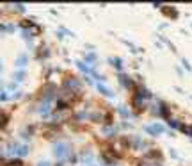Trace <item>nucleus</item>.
<instances>
[{
	"label": "nucleus",
	"mask_w": 192,
	"mask_h": 166,
	"mask_svg": "<svg viewBox=\"0 0 192 166\" xmlns=\"http://www.w3.org/2000/svg\"><path fill=\"white\" fill-rule=\"evenodd\" d=\"M146 132H150L151 136H158V134H162V132H164V125H160V123L148 125V127H146Z\"/></svg>",
	"instance_id": "obj_1"
},
{
	"label": "nucleus",
	"mask_w": 192,
	"mask_h": 166,
	"mask_svg": "<svg viewBox=\"0 0 192 166\" xmlns=\"http://www.w3.org/2000/svg\"><path fill=\"white\" fill-rule=\"evenodd\" d=\"M68 154V146L66 145H57V148H55V156L57 157H64Z\"/></svg>",
	"instance_id": "obj_2"
},
{
	"label": "nucleus",
	"mask_w": 192,
	"mask_h": 166,
	"mask_svg": "<svg viewBox=\"0 0 192 166\" xmlns=\"http://www.w3.org/2000/svg\"><path fill=\"white\" fill-rule=\"evenodd\" d=\"M164 13H167V14H169V16H172V18L176 16V11L171 9V7H164Z\"/></svg>",
	"instance_id": "obj_3"
},
{
	"label": "nucleus",
	"mask_w": 192,
	"mask_h": 166,
	"mask_svg": "<svg viewBox=\"0 0 192 166\" xmlns=\"http://www.w3.org/2000/svg\"><path fill=\"white\" fill-rule=\"evenodd\" d=\"M38 166H50V163H46V161H41Z\"/></svg>",
	"instance_id": "obj_4"
},
{
	"label": "nucleus",
	"mask_w": 192,
	"mask_h": 166,
	"mask_svg": "<svg viewBox=\"0 0 192 166\" xmlns=\"http://www.w3.org/2000/svg\"><path fill=\"white\" fill-rule=\"evenodd\" d=\"M18 64H25V57H20V59H18Z\"/></svg>",
	"instance_id": "obj_5"
}]
</instances>
